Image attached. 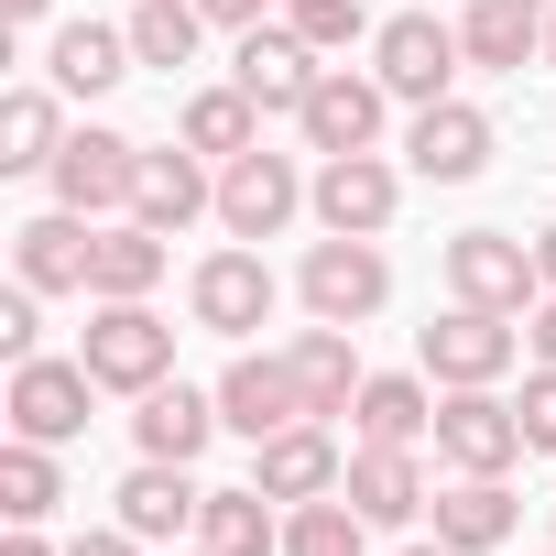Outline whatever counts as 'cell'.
<instances>
[{
    "mask_svg": "<svg viewBox=\"0 0 556 556\" xmlns=\"http://www.w3.org/2000/svg\"><path fill=\"white\" fill-rule=\"evenodd\" d=\"M295 295H306V317H328V328H371V317L393 306V262H382V240L328 229V240L295 262Z\"/></svg>",
    "mask_w": 556,
    "mask_h": 556,
    "instance_id": "cell-1",
    "label": "cell"
},
{
    "mask_svg": "<svg viewBox=\"0 0 556 556\" xmlns=\"http://www.w3.org/2000/svg\"><path fill=\"white\" fill-rule=\"evenodd\" d=\"M77 361L99 371V393H153V382H175V328L153 317V295H121V306L88 317Z\"/></svg>",
    "mask_w": 556,
    "mask_h": 556,
    "instance_id": "cell-2",
    "label": "cell"
},
{
    "mask_svg": "<svg viewBox=\"0 0 556 556\" xmlns=\"http://www.w3.org/2000/svg\"><path fill=\"white\" fill-rule=\"evenodd\" d=\"M437 458H447L458 480H502V469L523 458V415H513V393H502V382H458V393H437Z\"/></svg>",
    "mask_w": 556,
    "mask_h": 556,
    "instance_id": "cell-3",
    "label": "cell"
},
{
    "mask_svg": "<svg viewBox=\"0 0 556 556\" xmlns=\"http://www.w3.org/2000/svg\"><path fill=\"white\" fill-rule=\"evenodd\" d=\"M88 404H99V371L88 361H12V393H0V415H12V437L34 447H77L88 437Z\"/></svg>",
    "mask_w": 556,
    "mask_h": 556,
    "instance_id": "cell-4",
    "label": "cell"
},
{
    "mask_svg": "<svg viewBox=\"0 0 556 556\" xmlns=\"http://www.w3.org/2000/svg\"><path fill=\"white\" fill-rule=\"evenodd\" d=\"M458 66H469V45H458V23H437V12H393V23L371 34V77H382L393 99H415V110H426V99H458V88H447Z\"/></svg>",
    "mask_w": 556,
    "mask_h": 556,
    "instance_id": "cell-5",
    "label": "cell"
},
{
    "mask_svg": "<svg viewBox=\"0 0 556 556\" xmlns=\"http://www.w3.org/2000/svg\"><path fill=\"white\" fill-rule=\"evenodd\" d=\"M131 186H142V142H131V131H110V121L66 131V153H55V207H77V218H131Z\"/></svg>",
    "mask_w": 556,
    "mask_h": 556,
    "instance_id": "cell-6",
    "label": "cell"
},
{
    "mask_svg": "<svg viewBox=\"0 0 556 556\" xmlns=\"http://www.w3.org/2000/svg\"><path fill=\"white\" fill-rule=\"evenodd\" d=\"M447 295H458V306H491V317H523V306L545 295L534 240H513V229H458V240H447Z\"/></svg>",
    "mask_w": 556,
    "mask_h": 556,
    "instance_id": "cell-7",
    "label": "cell"
},
{
    "mask_svg": "<svg viewBox=\"0 0 556 556\" xmlns=\"http://www.w3.org/2000/svg\"><path fill=\"white\" fill-rule=\"evenodd\" d=\"M273 295H285V285H273V262H262V251H240V240H229V251H207V262L186 273V317H197L207 339H251V328L273 317Z\"/></svg>",
    "mask_w": 556,
    "mask_h": 556,
    "instance_id": "cell-8",
    "label": "cell"
},
{
    "mask_svg": "<svg viewBox=\"0 0 556 556\" xmlns=\"http://www.w3.org/2000/svg\"><path fill=\"white\" fill-rule=\"evenodd\" d=\"M317 229H350V240H382L393 207H404V175L382 153H317V186H306Z\"/></svg>",
    "mask_w": 556,
    "mask_h": 556,
    "instance_id": "cell-9",
    "label": "cell"
},
{
    "mask_svg": "<svg viewBox=\"0 0 556 556\" xmlns=\"http://www.w3.org/2000/svg\"><path fill=\"white\" fill-rule=\"evenodd\" d=\"M229 77L251 88V110H262V121H295V110L317 99V77H328V66H317V45H306L295 23H251V34H240V55H229Z\"/></svg>",
    "mask_w": 556,
    "mask_h": 556,
    "instance_id": "cell-10",
    "label": "cell"
},
{
    "mask_svg": "<svg viewBox=\"0 0 556 556\" xmlns=\"http://www.w3.org/2000/svg\"><path fill=\"white\" fill-rule=\"evenodd\" d=\"M218 426L229 437H285V426H306V382H295V361L285 350H240L229 371H218Z\"/></svg>",
    "mask_w": 556,
    "mask_h": 556,
    "instance_id": "cell-11",
    "label": "cell"
},
{
    "mask_svg": "<svg viewBox=\"0 0 556 556\" xmlns=\"http://www.w3.org/2000/svg\"><path fill=\"white\" fill-rule=\"evenodd\" d=\"M382 121H393V88H382V77H361V66H328V77H317V99L295 110L306 153H382Z\"/></svg>",
    "mask_w": 556,
    "mask_h": 556,
    "instance_id": "cell-12",
    "label": "cell"
},
{
    "mask_svg": "<svg viewBox=\"0 0 556 556\" xmlns=\"http://www.w3.org/2000/svg\"><path fill=\"white\" fill-rule=\"evenodd\" d=\"M415 350H426V382H437V393H458V382H502L523 339H513V317H491V306H458V295H447V317H437Z\"/></svg>",
    "mask_w": 556,
    "mask_h": 556,
    "instance_id": "cell-13",
    "label": "cell"
},
{
    "mask_svg": "<svg viewBox=\"0 0 556 556\" xmlns=\"http://www.w3.org/2000/svg\"><path fill=\"white\" fill-rule=\"evenodd\" d=\"M306 186L317 175H295V153H240V164H218V229L229 240H273L306 207Z\"/></svg>",
    "mask_w": 556,
    "mask_h": 556,
    "instance_id": "cell-14",
    "label": "cell"
},
{
    "mask_svg": "<svg viewBox=\"0 0 556 556\" xmlns=\"http://www.w3.org/2000/svg\"><path fill=\"white\" fill-rule=\"evenodd\" d=\"M404 164H415L426 186H469V175H491V110H469V99H426L415 131H404Z\"/></svg>",
    "mask_w": 556,
    "mask_h": 556,
    "instance_id": "cell-15",
    "label": "cell"
},
{
    "mask_svg": "<svg viewBox=\"0 0 556 556\" xmlns=\"http://www.w3.org/2000/svg\"><path fill=\"white\" fill-rule=\"evenodd\" d=\"M131 218H153L164 240L175 229H197V218H218V164L197 153V142H142V186H131Z\"/></svg>",
    "mask_w": 556,
    "mask_h": 556,
    "instance_id": "cell-16",
    "label": "cell"
},
{
    "mask_svg": "<svg viewBox=\"0 0 556 556\" xmlns=\"http://www.w3.org/2000/svg\"><path fill=\"white\" fill-rule=\"evenodd\" d=\"M251 480L295 513V502H328V491L350 480V447H339V437L306 415V426H285V437H262V447H251Z\"/></svg>",
    "mask_w": 556,
    "mask_h": 556,
    "instance_id": "cell-17",
    "label": "cell"
},
{
    "mask_svg": "<svg viewBox=\"0 0 556 556\" xmlns=\"http://www.w3.org/2000/svg\"><path fill=\"white\" fill-rule=\"evenodd\" d=\"M88 240H99V218H77V207L23 218V229H12V285H34V295H88Z\"/></svg>",
    "mask_w": 556,
    "mask_h": 556,
    "instance_id": "cell-18",
    "label": "cell"
},
{
    "mask_svg": "<svg viewBox=\"0 0 556 556\" xmlns=\"http://www.w3.org/2000/svg\"><path fill=\"white\" fill-rule=\"evenodd\" d=\"M207 437H218V393H197V382H153V393H131V447L142 458H207Z\"/></svg>",
    "mask_w": 556,
    "mask_h": 556,
    "instance_id": "cell-19",
    "label": "cell"
},
{
    "mask_svg": "<svg viewBox=\"0 0 556 556\" xmlns=\"http://www.w3.org/2000/svg\"><path fill=\"white\" fill-rule=\"evenodd\" d=\"M339 491H350V513H361V523H382V534H404V523L437 502L415 447H350V480H339Z\"/></svg>",
    "mask_w": 556,
    "mask_h": 556,
    "instance_id": "cell-20",
    "label": "cell"
},
{
    "mask_svg": "<svg viewBox=\"0 0 556 556\" xmlns=\"http://www.w3.org/2000/svg\"><path fill=\"white\" fill-rule=\"evenodd\" d=\"M110 502H121V523H131L142 545H175V534H197V513H207V491H197L186 458H142Z\"/></svg>",
    "mask_w": 556,
    "mask_h": 556,
    "instance_id": "cell-21",
    "label": "cell"
},
{
    "mask_svg": "<svg viewBox=\"0 0 556 556\" xmlns=\"http://www.w3.org/2000/svg\"><path fill=\"white\" fill-rule=\"evenodd\" d=\"M164 229L153 218H99V240H88V306H121V295H153L164 285Z\"/></svg>",
    "mask_w": 556,
    "mask_h": 556,
    "instance_id": "cell-22",
    "label": "cell"
},
{
    "mask_svg": "<svg viewBox=\"0 0 556 556\" xmlns=\"http://www.w3.org/2000/svg\"><path fill=\"white\" fill-rule=\"evenodd\" d=\"M131 66H142V55H131V34H110V23H55V34H45V88H66V99H110Z\"/></svg>",
    "mask_w": 556,
    "mask_h": 556,
    "instance_id": "cell-23",
    "label": "cell"
},
{
    "mask_svg": "<svg viewBox=\"0 0 556 556\" xmlns=\"http://www.w3.org/2000/svg\"><path fill=\"white\" fill-rule=\"evenodd\" d=\"M285 361H295V382H306V415H317V426H339V415L361 404V382H371V371H361V328H328V317H317V328H295V350H285Z\"/></svg>",
    "mask_w": 556,
    "mask_h": 556,
    "instance_id": "cell-24",
    "label": "cell"
},
{
    "mask_svg": "<svg viewBox=\"0 0 556 556\" xmlns=\"http://www.w3.org/2000/svg\"><path fill=\"white\" fill-rule=\"evenodd\" d=\"M458 45H469V66L523 77V66L545 55V12H534V0H469V12H458Z\"/></svg>",
    "mask_w": 556,
    "mask_h": 556,
    "instance_id": "cell-25",
    "label": "cell"
},
{
    "mask_svg": "<svg viewBox=\"0 0 556 556\" xmlns=\"http://www.w3.org/2000/svg\"><path fill=\"white\" fill-rule=\"evenodd\" d=\"M197 545H207V556H285V502H273L262 480H240V491H207V513H197Z\"/></svg>",
    "mask_w": 556,
    "mask_h": 556,
    "instance_id": "cell-26",
    "label": "cell"
},
{
    "mask_svg": "<svg viewBox=\"0 0 556 556\" xmlns=\"http://www.w3.org/2000/svg\"><path fill=\"white\" fill-rule=\"evenodd\" d=\"M175 142H197L207 164H240V153H262V110H251V88H240V77L197 88V99L175 110Z\"/></svg>",
    "mask_w": 556,
    "mask_h": 556,
    "instance_id": "cell-27",
    "label": "cell"
},
{
    "mask_svg": "<svg viewBox=\"0 0 556 556\" xmlns=\"http://www.w3.org/2000/svg\"><path fill=\"white\" fill-rule=\"evenodd\" d=\"M350 426H361V447H426L437 437V393L415 371H371L361 404H350Z\"/></svg>",
    "mask_w": 556,
    "mask_h": 556,
    "instance_id": "cell-28",
    "label": "cell"
},
{
    "mask_svg": "<svg viewBox=\"0 0 556 556\" xmlns=\"http://www.w3.org/2000/svg\"><path fill=\"white\" fill-rule=\"evenodd\" d=\"M66 153V88H12L0 99V175H55Z\"/></svg>",
    "mask_w": 556,
    "mask_h": 556,
    "instance_id": "cell-29",
    "label": "cell"
},
{
    "mask_svg": "<svg viewBox=\"0 0 556 556\" xmlns=\"http://www.w3.org/2000/svg\"><path fill=\"white\" fill-rule=\"evenodd\" d=\"M513 523H523V502H513L502 480H447V491H437V545H458V556L513 545Z\"/></svg>",
    "mask_w": 556,
    "mask_h": 556,
    "instance_id": "cell-30",
    "label": "cell"
},
{
    "mask_svg": "<svg viewBox=\"0 0 556 556\" xmlns=\"http://www.w3.org/2000/svg\"><path fill=\"white\" fill-rule=\"evenodd\" d=\"M121 34H131V55H142V66H164V77H175V66H197L207 12H197V0H131V23H121Z\"/></svg>",
    "mask_w": 556,
    "mask_h": 556,
    "instance_id": "cell-31",
    "label": "cell"
},
{
    "mask_svg": "<svg viewBox=\"0 0 556 556\" xmlns=\"http://www.w3.org/2000/svg\"><path fill=\"white\" fill-rule=\"evenodd\" d=\"M55 502H66V469H55V447L12 437V447H0V513H12V523H45Z\"/></svg>",
    "mask_w": 556,
    "mask_h": 556,
    "instance_id": "cell-32",
    "label": "cell"
},
{
    "mask_svg": "<svg viewBox=\"0 0 556 556\" xmlns=\"http://www.w3.org/2000/svg\"><path fill=\"white\" fill-rule=\"evenodd\" d=\"M361 513H350V491H328V502H295L285 513V556H361Z\"/></svg>",
    "mask_w": 556,
    "mask_h": 556,
    "instance_id": "cell-33",
    "label": "cell"
},
{
    "mask_svg": "<svg viewBox=\"0 0 556 556\" xmlns=\"http://www.w3.org/2000/svg\"><path fill=\"white\" fill-rule=\"evenodd\" d=\"M285 23L317 45V55H339V45H361V34H382L371 12H361V0H285Z\"/></svg>",
    "mask_w": 556,
    "mask_h": 556,
    "instance_id": "cell-34",
    "label": "cell"
},
{
    "mask_svg": "<svg viewBox=\"0 0 556 556\" xmlns=\"http://www.w3.org/2000/svg\"><path fill=\"white\" fill-rule=\"evenodd\" d=\"M513 415H523V447L556 458V361H534V382L513 393Z\"/></svg>",
    "mask_w": 556,
    "mask_h": 556,
    "instance_id": "cell-35",
    "label": "cell"
},
{
    "mask_svg": "<svg viewBox=\"0 0 556 556\" xmlns=\"http://www.w3.org/2000/svg\"><path fill=\"white\" fill-rule=\"evenodd\" d=\"M34 339H45V295H34V285H12V295H0V350L34 361Z\"/></svg>",
    "mask_w": 556,
    "mask_h": 556,
    "instance_id": "cell-36",
    "label": "cell"
},
{
    "mask_svg": "<svg viewBox=\"0 0 556 556\" xmlns=\"http://www.w3.org/2000/svg\"><path fill=\"white\" fill-rule=\"evenodd\" d=\"M197 12H207L218 34H251V23H273V0H197Z\"/></svg>",
    "mask_w": 556,
    "mask_h": 556,
    "instance_id": "cell-37",
    "label": "cell"
},
{
    "mask_svg": "<svg viewBox=\"0 0 556 556\" xmlns=\"http://www.w3.org/2000/svg\"><path fill=\"white\" fill-rule=\"evenodd\" d=\"M66 556H142V534H131V523H110V534H77Z\"/></svg>",
    "mask_w": 556,
    "mask_h": 556,
    "instance_id": "cell-38",
    "label": "cell"
},
{
    "mask_svg": "<svg viewBox=\"0 0 556 556\" xmlns=\"http://www.w3.org/2000/svg\"><path fill=\"white\" fill-rule=\"evenodd\" d=\"M523 339H534V361H556V295H534V317H523Z\"/></svg>",
    "mask_w": 556,
    "mask_h": 556,
    "instance_id": "cell-39",
    "label": "cell"
},
{
    "mask_svg": "<svg viewBox=\"0 0 556 556\" xmlns=\"http://www.w3.org/2000/svg\"><path fill=\"white\" fill-rule=\"evenodd\" d=\"M45 12H55V0H0V23H12V34H45Z\"/></svg>",
    "mask_w": 556,
    "mask_h": 556,
    "instance_id": "cell-40",
    "label": "cell"
},
{
    "mask_svg": "<svg viewBox=\"0 0 556 556\" xmlns=\"http://www.w3.org/2000/svg\"><path fill=\"white\" fill-rule=\"evenodd\" d=\"M534 273H545V295H556V218L534 229Z\"/></svg>",
    "mask_w": 556,
    "mask_h": 556,
    "instance_id": "cell-41",
    "label": "cell"
},
{
    "mask_svg": "<svg viewBox=\"0 0 556 556\" xmlns=\"http://www.w3.org/2000/svg\"><path fill=\"white\" fill-rule=\"evenodd\" d=\"M0 556H55V545H45V534H34V523H23V534H12V545H0Z\"/></svg>",
    "mask_w": 556,
    "mask_h": 556,
    "instance_id": "cell-42",
    "label": "cell"
},
{
    "mask_svg": "<svg viewBox=\"0 0 556 556\" xmlns=\"http://www.w3.org/2000/svg\"><path fill=\"white\" fill-rule=\"evenodd\" d=\"M404 556H458V545H404Z\"/></svg>",
    "mask_w": 556,
    "mask_h": 556,
    "instance_id": "cell-43",
    "label": "cell"
},
{
    "mask_svg": "<svg viewBox=\"0 0 556 556\" xmlns=\"http://www.w3.org/2000/svg\"><path fill=\"white\" fill-rule=\"evenodd\" d=\"M545 66H556V12H545Z\"/></svg>",
    "mask_w": 556,
    "mask_h": 556,
    "instance_id": "cell-44",
    "label": "cell"
},
{
    "mask_svg": "<svg viewBox=\"0 0 556 556\" xmlns=\"http://www.w3.org/2000/svg\"><path fill=\"white\" fill-rule=\"evenodd\" d=\"M534 12H556V0H534Z\"/></svg>",
    "mask_w": 556,
    "mask_h": 556,
    "instance_id": "cell-45",
    "label": "cell"
},
{
    "mask_svg": "<svg viewBox=\"0 0 556 556\" xmlns=\"http://www.w3.org/2000/svg\"><path fill=\"white\" fill-rule=\"evenodd\" d=\"M186 556H207V545H186Z\"/></svg>",
    "mask_w": 556,
    "mask_h": 556,
    "instance_id": "cell-46",
    "label": "cell"
},
{
    "mask_svg": "<svg viewBox=\"0 0 556 556\" xmlns=\"http://www.w3.org/2000/svg\"><path fill=\"white\" fill-rule=\"evenodd\" d=\"M545 556H556V545H545Z\"/></svg>",
    "mask_w": 556,
    "mask_h": 556,
    "instance_id": "cell-47",
    "label": "cell"
}]
</instances>
